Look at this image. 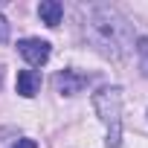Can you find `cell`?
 <instances>
[{"instance_id": "obj_2", "label": "cell", "mask_w": 148, "mask_h": 148, "mask_svg": "<svg viewBox=\"0 0 148 148\" xmlns=\"http://www.w3.org/2000/svg\"><path fill=\"white\" fill-rule=\"evenodd\" d=\"M93 108L99 110L102 122L108 125V145L116 148L122 139V90L119 87H105L93 96Z\"/></svg>"}, {"instance_id": "obj_8", "label": "cell", "mask_w": 148, "mask_h": 148, "mask_svg": "<svg viewBox=\"0 0 148 148\" xmlns=\"http://www.w3.org/2000/svg\"><path fill=\"white\" fill-rule=\"evenodd\" d=\"M9 41V21L0 15V44H6Z\"/></svg>"}, {"instance_id": "obj_7", "label": "cell", "mask_w": 148, "mask_h": 148, "mask_svg": "<svg viewBox=\"0 0 148 148\" xmlns=\"http://www.w3.org/2000/svg\"><path fill=\"white\" fill-rule=\"evenodd\" d=\"M136 55H139V70H142V76L148 79V38H139V41H136Z\"/></svg>"}, {"instance_id": "obj_9", "label": "cell", "mask_w": 148, "mask_h": 148, "mask_svg": "<svg viewBox=\"0 0 148 148\" xmlns=\"http://www.w3.org/2000/svg\"><path fill=\"white\" fill-rule=\"evenodd\" d=\"M12 148H38V142H35V139H18Z\"/></svg>"}, {"instance_id": "obj_3", "label": "cell", "mask_w": 148, "mask_h": 148, "mask_svg": "<svg viewBox=\"0 0 148 148\" xmlns=\"http://www.w3.org/2000/svg\"><path fill=\"white\" fill-rule=\"evenodd\" d=\"M18 52H21L32 67H41V64L49 61V44L41 41V38H23V41H18Z\"/></svg>"}, {"instance_id": "obj_4", "label": "cell", "mask_w": 148, "mask_h": 148, "mask_svg": "<svg viewBox=\"0 0 148 148\" xmlns=\"http://www.w3.org/2000/svg\"><path fill=\"white\" fill-rule=\"evenodd\" d=\"M87 76L84 73H76V70H61L58 76H55V90L58 93H64V96H76V93H82L84 87H87Z\"/></svg>"}, {"instance_id": "obj_1", "label": "cell", "mask_w": 148, "mask_h": 148, "mask_svg": "<svg viewBox=\"0 0 148 148\" xmlns=\"http://www.w3.org/2000/svg\"><path fill=\"white\" fill-rule=\"evenodd\" d=\"M87 38L110 58H122L131 49V26L110 6H93L87 12Z\"/></svg>"}, {"instance_id": "obj_5", "label": "cell", "mask_w": 148, "mask_h": 148, "mask_svg": "<svg viewBox=\"0 0 148 148\" xmlns=\"http://www.w3.org/2000/svg\"><path fill=\"white\" fill-rule=\"evenodd\" d=\"M38 87H41V76H38L35 70H21L18 73V93L23 99H32L38 93Z\"/></svg>"}, {"instance_id": "obj_6", "label": "cell", "mask_w": 148, "mask_h": 148, "mask_svg": "<svg viewBox=\"0 0 148 148\" xmlns=\"http://www.w3.org/2000/svg\"><path fill=\"white\" fill-rule=\"evenodd\" d=\"M38 15L47 26H58L61 18H64V6L58 3V0H41V6H38Z\"/></svg>"}]
</instances>
